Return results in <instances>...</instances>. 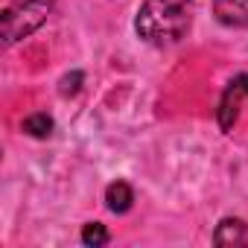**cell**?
Here are the masks:
<instances>
[{
	"mask_svg": "<svg viewBox=\"0 0 248 248\" xmlns=\"http://www.w3.org/2000/svg\"><path fill=\"white\" fill-rule=\"evenodd\" d=\"M213 15L225 27H248V0H213Z\"/></svg>",
	"mask_w": 248,
	"mask_h": 248,
	"instance_id": "4",
	"label": "cell"
},
{
	"mask_svg": "<svg viewBox=\"0 0 248 248\" xmlns=\"http://www.w3.org/2000/svg\"><path fill=\"white\" fill-rule=\"evenodd\" d=\"M79 82H82V73L64 76V79H62V93H64V96H67V93H76V91H79Z\"/></svg>",
	"mask_w": 248,
	"mask_h": 248,
	"instance_id": "9",
	"label": "cell"
},
{
	"mask_svg": "<svg viewBox=\"0 0 248 248\" xmlns=\"http://www.w3.org/2000/svg\"><path fill=\"white\" fill-rule=\"evenodd\" d=\"M213 242L216 245H242L248 242V228L242 219H222L216 233H213Z\"/></svg>",
	"mask_w": 248,
	"mask_h": 248,
	"instance_id": "5",
	"label": "cell"
},
{
	"mask_svg": "<svg viewBox=\"0 0 248 248\" xmlns=\"http://www.w3.org/2000/svg\"><path fill=\"white\" fill-rule=\"evenodd\" d=\"M82 242H85V245H93V248L105 245V242H108V231H105V225H99V222L85 225V228H82Z\"/></svg>",
	"mask_w": 248,
	"mask_h": 248,
	"instance_id": "8",
	"label": "cell"
},
{
	"mask_svg": "<svg viewBox=\"0 0 248 248\" xmlns=\"http://www.w3.org/2000/svg\"><path fill=\"white\" fill-rule=\"evenodd\" d=\"M24 132L27 135H32V138H50V132H53V120L47 117V114H30L27 120H24Z\"/></svg>",
	"mask_w": 248,
	"mask_h": 248,
	"instance_id": "7",
	"label": "cell"
},
{
	"mask_svg": "<svg viewBox=\"0 0 248 248\" xmlns=\"http://www.w3.org/2000/svg\"><path fill=\"white\" fill-rule=\"evenodd\" d=\"M56 9V0H18L3 12V44L32 35Z\"/></svg>",
	"mask_w": 248,
	"mask_h": 248,
	"instance_id": "2",
	"label": "cell"
},
{
	"mask_svg": "<svg viewBox=\"0 0 248 248\" xmlns=\"http://www.w3.org/2000/svg\"><path fill=\"white\" fill-rule=\"evenodd\" d=\"M242 99H245V76H236V79L228 82V88H225V93L219 99L216 117H219V129L222 132H231L236 126V120H239V102Z\"/></svg>",
	"mask_w": 248,
	"mask_h": 248,
	"instance_id": "3",
	"label": "cell"
},
{
	"mask_svg": "<svg viewBox=\"0 0 248 248\" xmlns=\"http://www.w3.org/2000/svg\"><path fill=\"white\" fill-rule=\"evenodd\" d=\"M132 202H135V193H132V187H129L126 181L108 184V190H105V204H108L111 213H126V210L132 207Z\"/></svg>",
	"mask_w": 248,
	"mask_h": 248,
	"instance_id": "6",
	"label": "cell"
},
{
	"mask_svg": "<svg viewBox=\"0 0 248 248\" xmlns=\"http://www.w3.org/2000/svg\"><path fill=\"white\" fill-rule=\"evenodd\" d=\"M193 24V0H143L135 30L152 47L178 44Z\"/></svg>",
	"mask_w": 248,
	"mask_h": 248,
	"instance_id": "1",
	"label": "cell"
},
{
	"mask_svg": "<svg viewBox=\"0 0 248 248\" xmlns=\"http://www.w3.org/2000/svg\"><path fill=\"white\" fill-rule=\"evenodd\" d=\"M245 76V96H248V73H242Z\"/></svg>",
	"mask_w": 248,
	"mask_h": 248,
	"instance_id": "10",
	"label": "cell"
}]
</instances>
